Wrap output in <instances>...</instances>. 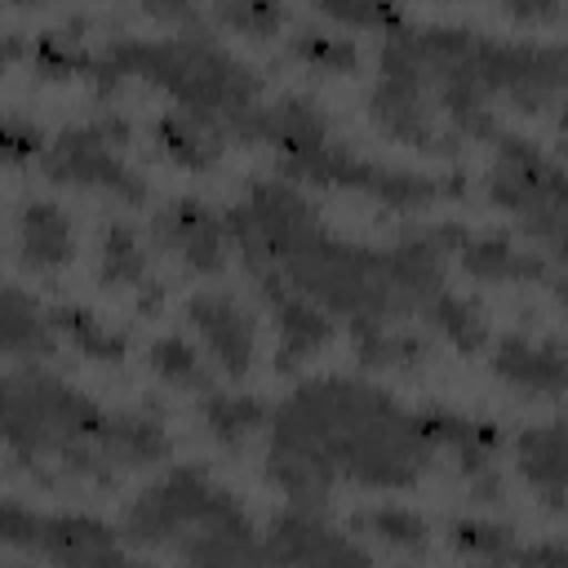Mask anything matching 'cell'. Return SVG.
<instances>
[{
  "label": "cell",
  "mask_w": 568,
  "mask_h": 568,
  "mask_svg": "<svg viewBox=\"0 0 568 568\" xmlns=\"http://www.w3.org/2000/svg\"><path fill=\"white\" fill-rule=\"evenodd\" d=\"M435 462L422 413L355 377L302 382L271 422L266 479L293 501L324 510L337 479L359 488H413Z\"/></svg>",
  "instance_id": "6da1fadb"
},
{
  "label": "cell",
  "mask_w": 568,
  "mask_h": 568,
  "mask_svg": "<svg viewBox=\"0 0 568 568\" xmlns=\"http://www.w3.org/2000/svg\"><path fill=\"white\" fill-rule=\"evenodd\" d=\"M124 80L155 84L160 93L173 98L178 111L240 142H248L253 115L262 106V80L253 75V67H244L204 36L111 40L106 49H98L89 84L98 89V98H115Z\"/></svg>",
  "instance_id": "7a4b0ae2"
},
{
  "label": "cell",
  "mask_w": 568,
  "mask_h": 568,
  "mask_svg": "<svg viewBox=\"0 0 568 568\" xmlns=\"http://www.w3.org/2000/svg\"><path fill=\"white\" fill-rule=\"evenodd\" d=\"M124 537L142 550H169L191 564L262 559L253 519L200 466H173L151 488H142L124 510Z\"/></svg>",
  "instance_id": "3957f363"
},
{
  "label": "cell",
  "mask_w": 568,
  "mask_h": 568,
  "mask_svg": "<svg viewBox=\"0 0 568 568\" xmlns=\"http://www.w3.org/2000/svg\"><path fill=\"white\" fill-rule=\"evenodd\" d=\"M106 422V408L36 364L4 373V444L18 466L53 462L71 479L111 484L115 470L102 444Z\"/></svg>",
  "instance_id": "277c9868"
},
{
  "label": "cell",
  "mask_w": 568,
  "mask_h": 568,
  "mask_svg": "<svg viewBox=\"0 0 568 568\" xmlns=\"http://www.w3.org/2000/svg\"><path fill=\"white\" fill-rule=\"evenodd\" d=\"M129 133H133L129 120L115 111L89 124H71L40 151V173L58 186H93L138 209L146 204V182L138 178V169L120 160V146L129 142Z\"/></svg>",
  "instance_id": "5b68a950"
},
{
  "label": "cell",
  "mask_w": 568,
  "mask_h": 568,
  "mask_svg": "<svg viewBox=\"0 0 568 568\" xmlns=\"http://www.w3.org/2000/svg\"><path fill=\"white\" fill-rule=\"evenodd\" d=\"M488 200L515 222L546 240L568 217V173L515 133H497V160L488 169Z\"/></svg>",
  "instance_id": "8992f818"
},
{
  "label": "cell",
  "mask_w": 568,
  "mask_h": 568,
  "mask_svg": "<svg viewBox=\"0 0 568 568\" xmlns=\"http://www.w3.org/2000/svg\"><path fill=\"white\" fill-rule=\"evenodd\" d=\"M284 173H293L302 182H315V186H346V191H359V195H368L377 204H390V209H422V204H430L439 195H457L462 191L457 178L439 182V178H426V173L390 169V164L355 155L337 138H324L315 151H306L302 160L284 164Z\"/></svg>",
  "instance_id": "52a82bcc"
},
{
  "label": "cell",
  "mask_w": 568,
  "mask_h": 568,
  "mask_svg": "<svg viewBox=\"0 0 568 568\" xmlns=\"http://www.w3.org/2000/svg\"><path fill=\"white\" fill-rule=\"evenodd\" d=\"M124 532L93 515H36L18 497L0 506V541L13 550H31L49 564H124Z\"/></svg>",
  "instance_id": "ba28073f"
},
{
  "label": "cell",
  "mask_w": 568,
  "mask_h": 568,
  "mask_svg": "<svg viewBox=\"0 0 568 568\" xmlns=\"http://www.w3.org/2000/svg\"><path fill=\"white\" fill-rule=\"evenodd\" d=\"M368 111L377 120V129L395 142H408L417 151H435V155H453L457 151V133H439L435 129V106L426 98V84L413 67L395 62V58H377V80L368 93Z\"/></svg>",
  "instance_id": "9c48e42d"
},
{
  "label": "cell",
  "mask_w": 568,
  "mask_h": 568,
  "mask_svg": "<svg viewBox=\"0 0 568 568\" xmlns=\"http://www.w3.org/2000/svg\"><path fill=\"white\" fill-rule=\"evenodd\" d=\"M248 275L257 280V293L271 306V320H275V333H280V359H275L280 373L302 364L306 355H315V351H324L333 342V315L315 297H306L284 271L248 266Z\"/></svg>",
  "instance_id": "30bf717a"
},
{
  "label": "cell",
  "mask_w": 568,
  "mask_h": 568,
  "mask_svg": "<svg viewBox=\"0 0 568 568\" xmlns=\"http://www.w3.org/2000/svg\"><path fill=\"white\" fill-rule=\"evenodd\" d=\"M151 240L164 253H173L186 271L217 275L226 266V240H231V231H226V217H217L204 200L178 195V200H169L151 217Z\"/></svg>",
  "instance_id": "8fae6325"
},
{
  "label": "cell",
  "mask_w": 568,
  "mask_h": 568,
  "mask_svg": "<svg viewBox=\"0 0 568 568\" xmlns=\"http://www.w3.org/2000/svg\"><path fill=\"white\" fill-rule=\"evenodd\" d=\"M186 320L191 328L204 337L213 364L226 377H248L253 373V355H257V324L248 315V306L226 293V288H200L186 297Z\"/></svg>",
  "instance_id": "7c38bea8"
},
{
  "label": "cell",
  "mask_w": 568,
  "mask_h": 568,
  "mask_svg": "<svg viewBox=\"0 0 568 568\" xmlns=\"http://www.w3.org/2000/svg\"><path fill=\"white\" fill-rule=\"evenodd\" d=\"M493 377H501L519 395L555 399L568 390V346L555 337H528V333H501L493 342Z\"/></svg>",
  "instance_id": "4fadbf2b"
},
{
  "label": "cell",
  "mask_w": 568,
  "mask_h": 568,
  "mask_svg": "<svg viewBox=\"0 0 568 568\" xmlns=\"http://www.w3.org/2000/svg\"><path fill=\"white\" fill-rule=\"evenodd\" d=\"M262 559H275V564H355V559H368V550L346 541L342 532H333L320 519V510L288 506L262 532Z\"/></svg>",
  "instance_id": "5bb4252c"
},
{
  "label": "cell",
  "mask_w": 568,
  "mask_h": 568,
  "mask_svg": "<svg viewBox=\"0 0 568 568\" xmlns=\"http://www.w3.org/2000/svg\"><path fill=\"white\" fill-rule=\"evenodd\" d=\"M515 466L550 510H568V422L524 430L515 439Z\"/></svg>",
  "instance_id": "9a60e30c"
},
{
  "label": "cell",
  "mask_w": 568,
  "mask_h": 568,
  "mask_svg": "<svg viewBox=\"0 0 568 568\" xmlns=\"http://www.w3.org/2000/svg\"><path fill=\"white\" fill-rule=\"evenodd\" d=\"M457 262L470 280H484V284H510V280H550V266L546 257L528 253V248H515L506 235L488 231V235H466L462 248H457Z\"/></svg>",
  "instance_id": "2e32d148"
},
{
  "label": "cell",
  "mask_w": 568,
  "mask_h": 568,
  "mask_svg": "<svg viewBox=\"0 0 568 568\" xmlns=\"http://www.w3.org/2000/svg\"><path fill=\"white\" fill-rule=\"evenodd\" d=\"M75 248V231H71V217L49 204V200H27L22 213H18V253H22V266L31 271H53L71 257Z\"/></svg>",
  "instance_id": "e0dca14e"
},
{
  "label": "cell",
  "mask_w": 568,
  "mask_h": 568,
  "mask_svg": "<svg viewBox=\"0 0 568 568\" xmlns=\"http://www.w3.org/2000/svg\"><path fill=\"white\" fill-rule=\"evenodd\" d=\"M151 142H155V151H160L169 164L200 173V169H213V164H217L226 138L213 133L209 124H200L195 115H186V111L173 106V111L155 115V124H151Z\"/></svg>",
  "instance_id": "ac0fdd59"
},
{
  "label": "cell",
  "mask_w": 568,
  "mask_h": 568,
  "mask_svg": "<svg viewBox=\"0 0 568 568\" xmlns=\"http://www.w3.org/2000/svg\"><path fill=\"white\" fill-rule=\"evenodd\" d=\"M106 462L111 470H138V466H155L169 457V435L164 426L151 417V413H138V408H124V413H111L106 422Z\"/></svg>",
  "instance_id": "d6986e66"
},
{
  "label": "cell",
  "mask_w": 568,
  "mask_h": 568,
  "mask_svg": "<svg viewBox=\"0 0 568 568\" xmlns=\"http://www.w3.org/2000/svg\"><path fill=\"white\" fill-rule=\"evenodd\" d=\"M58 346H62V337H58L49 311L36 297H27L18 284H9L4 288V355H13V359H44Z\"/></svg>",
  "instance_id": "ffe728a7"
},
{
  "label": "cell",
  "mask_w": 568,
  "mask_h": 568,
  "mask_svg": "<svg viewBox=\"0 0 568 568\" xmlns=\"http://www.w3.org/2000/svg\"><path fill=\"white\" fill-rule=\"evenodd\" d=\"M200 422L213 444L222 448H244L262 426H266V404L253 395H231V390H204L200 395Z\"/></svg>",
  "instance_id": "44dd1931"
},
{
  "label": "cell",
  "mask_w": 568,
  "mask_h": 568,
  "mask_svg": "<svg viewBox=\"0 0 568 568\" xmlns=\"http://www.w3.org/2000/svg\"><path fill=\"white\" fill-rule=\"evenodd\" d=\"M417 315H422L448 346H457L462 355H479V351L488 346V320H484V311H479L470 297H462V293L439 288V293L426 297V306H422Z\"/></svg>",
  "instance_id": "7402d4cb"
},
{
  "label": "cell",
  "mask_w": 568,
  "mask_h": 568,
  "mask_svg": "<svg viewBox=\"0 0 568 568\" xmlns=\"http://www.w3.org/2000/svg\"><path fill=\"white\" fill-rule=\"evenodd\" d=\"M351 342H355L359 364H368V368H417L430 355L417 333H404L386 320H355Z\"/></svg>",
  "instance_id": "603a6c76"
},
{
  "label": "cell",
  "mask_w": 568,
  "mask_h": 568,
  "mask_svg": "<svg viewBox=\"0 0 568 568\" xmlns=\"http://www.w3.org/2000/svg\"><path fill=\"white\" fill-rule=\"evenodd\" d=\"M98 280L106 288H142L151 275H146V253H142V235L111 217L98 235Z\"/></svg>",
  "instance_id": "cb8c5ba5"
},
{
  "label": "cell",
  "mask_w": 568,
  "mask_h": 568,
  "mask_svg": "<svg viewBox=\"0 0 568 568\" xmlns=\"http://www.w3.org/2000/svg\"><path fill=\"white\" fill-rule=\"evenodd\" d=\"M49 320H53L58 337H62L75 355H84V359L120 364V359H124V351H129L124 333H120V328H106V324H102L93 311H84V306H53V311H49Z\"/></svg>",
  "instance_id": "d4e9b609"
},
{
  "label": "cell",
  "mask_w": 568,
  "mask_h": 568,
  "mask_svg": "<svg viewBox=\"0 0 568 568\" xmlns=\"http://www.w3.org/2000/svg\"><path fill=\"white\" fill-rule=\"evenodd\" d=\"M351 532H359V537H368V541H377L386 550L417 555V550H426V532L430 528L408 506H364V510L351 515Z\"/></svg>",
  "instance_id": "484cf974"
},
{
  "label": "cell",
  "mask_w": 568,
  "mask_h": 568,
  "mask_svg": "<svg viewBox=\"0 0 568 568\" xmlns=\"http://www.w3.org/2000/svg\"><path fill=\"white\" fill-rule=\"evenodd\" d=\"M146 364H151V373H155L164 386H173V390H195V395L213 390V368H209L204 355H200L186 337H178V333L155 337L151 351H146Z\"/></svg>",
  "instance_id": "4316f807"
},
{
  "label": "cell",
  "mask_w": 568,
  "mask_h": 568,
  "mask_svg": "<svg viewBox=\"0 0 568 568\" xmlns=\"http://www.w3.org/2000/svg\"><path fill=\"white\" fill-rule=\"evenodd\" d=\"M93 49H84L71 31H44L31 40V67L44 75V80H67V75H84L93 71Z\"/></svg>",
  "instance_id": "83f0119b"
},
{
  "label": "cell",
  "mask_w": 568,
  "mask_h": 568,
  "mask_svg": "<svg viewBox=\"0 0 568 568\" xmlns=\"http://www.w3.org/2000/svg\"><path fill=\"white\" fill-rule=\"evenodd\" d=\"M288 53L297 62H306L311 71H324V75H351L359 67V49L355 40L346 36H328V31H315V27H302L288 44Z\"/></svg>",
  "instance_id": "f1b7e54d"
},
{
  "label": "cell",
  "mask_w": 568,
  "mask_h": 568,
  "mask_svg": "<svg viewBox=\"0 0 568 568\" xmlns=\"http://www.w3.org/2000/svg\"><path fill=\"white\" fill-rule=\"evenodd\" d=\"M213 22L248 40H271L284 31V0H213Z\"/></svg>",
  "instance_id": "f546056e"
},
{
  "label": "cell",
  "mask_w": 568,
  "mask_h": 568,
  "mask_svg": "<svg viewBox=\"0 0 568 568\" xmlns=\"http://www.w3.org/2000/svg\"><path fill=\"white\" fill-rule=\"evenodd\" d=\"M448 546L466 559H515V532L506 524H484V519H453Z\"/></svg>",
  "instance_id": "4dcf8cb0"
},
{
  "label": "cell",
  "mask_w": 568,
  "mask_h": 568,
  "mask_svg": "<svg viewBox=\"0 0 568 568\" xmlns=\"http://www.w3.org/2000/svg\"><path fill=\"white\" fill-rule=\"evenodd\" d=\"M320 13H328L333 22L342 27H355V31H382L390 36L395 27H404V9L395 0H311Z\"/></svg>",
  "instance_id": "1f68e13d"
},
{
  "label": "cell",
  "mask_w": 568,
  "mask_h": 568,
  "mask_svg": "<svg viewBox=\"0 0 568 568\" xmlns=\"http://www.w3.org/2000/svg\"><path fill=\"white\" fill-rule=\"evenodd\" d=\"M44 146H49V142L40 138V124H36V120H27V115H18V111L4 115V160H9L13 169H22L27 160H40Z\"/></svg>",
  "instance_id": "d6a6232c"
},
{
  "label": "cell",
  "mask_w": 568,
  "mask_h": 568,
  "mask_svg": "<svg viewBox=\"0 0 568 568\" xmlns=\"http://www.w3.org/2000/svg\"><path fill=\"white\" fill-rule=\"evenodd\" d=\"M142 9H146L151 18H160V22H178V27H186V22H195L200 0H142Z\"/></svg>",
  "instance_id": "836d02e7"
},
{
  "label": "cell",
  "mask_w": 568,
  "mask_h": 568,
  "mask_svg": "<svg viewBox=\"0 0 568 568\" xmlns=\"http://www.w3.org/2000/svg\"><path fill=\"white\" fill-rule=\"evenodd\" d=\"M559 4H564V0H501V9L515 13L519 22H546V18L559 13Z\"/></svg>",
  "instance_id": "e575fe53"
},
{
  "label": "cell",
  "mask_w": 568,
  "mask_h": 568,
  "mask_svg": "<svg viewBox=\"0 0 568 568\" xmlns=\"http://www.w3.org/2000/svg\"><path fill=\"white\" fill-rule=\"evenodd\" d=\"M515 559L524 564H568V541H541V546H519Z\"/></svg>",
  "instance_id": "d590c367"
},
{
  "label": "cell",
  "mask_w": 568,
  "mask_h": 568,
  "mask_svg": "<svg viewBox=\"0 0 568 568\" xmlns=\"http://www.w3.org/2000/svg\"><path fill=\"white\" fill-rule=\"evenodd\" d=\"M559 133H564V138H568V98H564V102H559Z\"/></svg>",
  "instance_id": "8d00e7d4"
},
{
  "label": "cell",
  "mask_w": 568,
  "mask_h": 568,
  "mask_svg": "<svg viewBox=\"0 0 568 568\" xmlns=\"http://www.w3.org/2000/svg\"><path fill=\"white\" fill-rule=\"evenodd\" d=\"M555 288H559V297H564V302H568V271H564V275H559V280H555Z\"/></svg>",
  "instance_id": "74e56055"
},
{
  "label": "cell",
  "mask_w": 568,
  "mask_h": 568,
  "mask_svg": "<svg viewBox=\"0 0 568 568\" xmlns=\"http://www.w3.org/2000/svg\"><path fill=\"white\" fill-rule=\"evenodd\" d=\"M13 4H40V0H13Z\"/></svg>",
  "instance_id": "f35d334b"
}]
</instances>
